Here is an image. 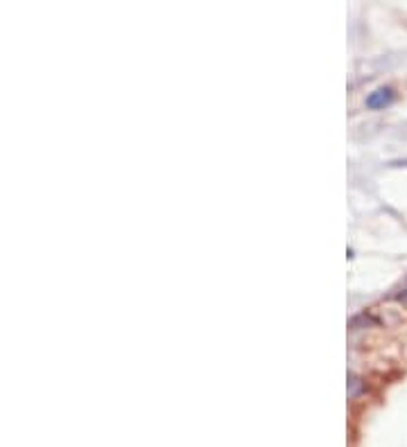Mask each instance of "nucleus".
Wrapping results in <instances>:
<instances>
[{"label": "nucleus", "mask_w": 407, "mask_h": 447, "mask_svg": "<svg viewBox=\"0 0 407 447\" xmlns=\"http://www.w3.org/2000/svg\"><path fill=\"white\" fill-rule=\"evenodd\" d=\"M392 97H394L392 88H380V91L371 93L369 97H366V107H371V109H382L385 104L392 102Z\"/></svg>", "instance_id": "f257e3e1"}]
</instances>
